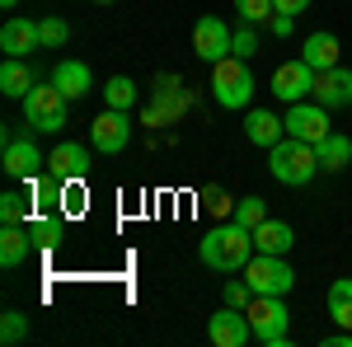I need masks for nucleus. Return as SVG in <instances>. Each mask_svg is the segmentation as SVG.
<instances>
[{"mask_svg":"<svg viewBox=\"0 0 352 347\" xmlns=\"http://www.w3.org/2000/svg\"><path fill=\"white\" fill-rule=\"evenodd\" d=\"M244 282H249L254 295H287L296 287V272H292V263L282 254H258L254 249V258L244 263Z\"/></svg>","mask_w":352,"mask_h":347,"instance_id":"5","label":"nucleus"},{"mask_svg":"<svg viewBox=\"0 0 352 347\" xmlns=\"http://www.w3.org/2000/svg\"><path fill=\"white\" fill-rule=\"evenodd\" d=\"M24 338H28V315H19V310H5V315H0V343L14 347V343H24Z\"/></svg>","mask_w":352,"mask_h":347,"instance_id":"28","label":"nucleus"},{"mask_svg":"<svg viewBox=\"0 0 352 347\" xmlns=\"http://www.w3.org/2000/svg\"><path fill=\"white\" fill-rule=\"evenodd\" d=\"M235 221H240L244 230L263 225V221H268V202H263L258 192H249V197H240V202H235Z\"/></svg>","mask_w":352,"mask_h":347,"instance_id":"26","label":"nucleus"},{"mask_svg":"<svg viewBox=\"0 0 352 347\" xmlns=\"http://www.w3.org/2000/svg\"><path fill=\"white\" fill-rule=\"evenodd\" d=\"M282 122H287V136L320 146V141L329 136V108L315 104V99H310V104L300 99V104H287V117H282Z\"/></svg>","mask_w":352,"mask_h":347,"instance_id":"8","label":"nucleus"},{"mask_svg":"<svg viewBox=\"0 0 352 347\" xmlns=\"http://www.w3.org/2000/svg\"><path fill=\"white\" fill-rule=\"evenodd\" d=\"M244 136H249L254 146L272 150V146L287 136V122H282L277 113H268V108H249V117H244Z\"/></svg>","mask_w":352,"mask_h":347,"instance_id":"16","label":"nucleus"},{"mask_svg":"<svg viewBox=\"0 0 352 347\" xmlns=\"http://www.w3.org/2000/svg\"><path fill=\"white\" fill-rule=\"evenodd\" d=\"M202 207L217 216V221H221V216H235V202H230L221 188H207V192H202Z\"/></svg>","mask_w":352,"mask_h":347,"instance_id":"32","label":"nucleus"},{"mask_svg":"<svg viewBox=\"0 0 352 347\" xmlns=\"http://www.w3.org/2000/svg\"><path fill=\"white\" fill-rule=\"evenodd\" d=\"M0 5H5V10H14V5H19V0H0Z\"/></svg>","mask_w":352,"mask_h":347,"instance_id":"37","label":"nucleus"},{"mask_svg":"<svg viewBox=\"0 0 352 347\" xmlns=\"http://www.w3.org/2000/svg\"><path fill=\"white\" fill-rule=\"evenodd\" d=\"M127 141H132V122H127L122 108H104V113L89 122V146L104 150V155H118Z\"/></svg>","mask_w":352,"mask_h":347,"instance_id":"9","label":"nucleus"},{"mask_svg":"<svg viewBox=\"0 0 352 347\" xmlns=\"http://www.w3.org/2000/svg\"><path fill=\"white\" fill-rule=\"evenodd\" d=\"M24 225H28V235H33L38 249H56V244L66 240V221L61 216H28Z\"/></svg>","mask_w":352,"mask_h":347,"instance_id":"23","label":"nucleus"},{"mask_svg":"<svg viewBox=\"0 0 352 347\" xmlns=\"http://www.w3.org/2000/svg\"><path fill=\"white\" fill-rule=\"evenodd\" d=\"M310 99H315V104H324L329 113H333V108H348V104H352V71H348V66H329V71H315Z\"/></svg>","mask_w":352,"mask_h":347,"instance_id":"13","label":"nucleus"},{"mask_svg":"<svg viewBox=\"0 0 352 347\" xmlns=\"http://www.w3.org/2000/svg\"><path fill=\"white\" fill-rule=\"evenodd\" d=\"M5 150H0V160H5V174L10 179H28V174H38L43 169V155H38V146L28 141V136H19L14 127H5Z\"/></svg>","mask_w":352,"mask_h":347,"instance_id":"12","label":"nucleus"},{"mask_svg":"<svg viewBox=\"0 0 352 347\" xmlns=\"http://www.w3.org/2000/svg\"><path fill=\"white\" fill-rule=\"evenodd\" d=\"M47 169H52L61 183L89 179V150H85V146H76V141H61L52 155H47Z\"/></svg>","mask_w":352,"mask_h":347,"instance_id":"15","label":"nucleus"},{"mask_svg":"<svg viewBox=\"0 0 352 347\" xmlns=\"http://www.w3.org/2000/svg\"><path fill=\"white\" fill-rule=\"evenodd\" d=\"M207 338L217 347H244L254 338V324H249V315H244L240 305H226V310H217L207 320Z\"/></svg>","mask_w":352,"mask_h":347,"instance_id":"11","label":"nucleus"},{"mask_svg":"<svg viewBox=\"0 0 352 347\" xmlns=\"http://www.w3.org/2000/svg\"><path fill=\"white\" fill-rule=\"evenodd\" d=\"M272 5H277V14H305L310 0H272Z\"/></svg>","mask_w":352,"mask_h":347,"instance_id":"36","label":"nucleus"},{"mask_svg":"<svg viewBox=\"0 0 352 347\" xmlns=\"http://www.w3.org/2000/svg\"><path fill=\"white\" fill-rule=\"evenodd\" d=\"M52 85H56V89H66V99L76 104V99H85V94L94 89V76H89V66H85V61H56Z\"/></svg>","mask_w":352,"mask_h":347,"instance_id":"17","label":"nucleus"},{"mask_svg":"<svg viewBox=\"0 0 352 347\" xmlns=\"http://www.w3.org/2000/svg\"><path fill=\"white\" fill-rule=\"evenodd\" d=\"M268 169H272V179H277V183L300 188V183H310V179L320 174V155H315V146H310V141L282 136V141L268 150Z\"/></svg>","mask_w":352,"mask_h":347,"instance_id":"2","label":"nucleus"},{"mask_svg":"<svg viewBox=\"0 0 352 347\" xmlns=\"http://www.w3.org/2000/svg\"><path fill=\"white\" fill-rule=\"evenodd\" d=\"M235 10H240L244 24H268L272 14H277V5H272V0H235Z\"/></svg>","mask_w":352,"mask_h":347,"instance_id":"29","label":"nucleus"},{"mask_svg":"<svg viewBox=\"0 0 352 347\" xmlns=\"http://www.w3.org/2000/svg\"><path fill=\"white\" fill-rule=\"evenodd\" d=\"M28 216H33V202H28V192H0V221L5 225H24Z\"/></svg>","mask_w":352,"mask_h":347,"instance_id":"25","label":"nucleus"},{"mask_svg":"<svg viewBox=\"0 0 352 347\" xmlns=\"http://www.w3.org/2000/svg\"><path fill=\"white\" fill-rule=\"evenodd\" d=\"M244 315L254 324V338L263 347H287L292 343V310L282 295H249Z\"/></svg>","mask_w":352,"mask_h":347,"instance_id":"4","label":"nucleus"},{"mask_svg":"<svg viewBox=\"0 0 352 347\" xmlns=\"http://www.w3.org/2000/svg\"><path fill=\"white\" fill-rule=\"evenodd\" d=\"M197 258L212 272H244V263L254 258V230H244L240 221H217L202 240H197Z\"/></svg>","mask_w":352,"mask_h":347,"instance_id":"1","label":"nucleus"},{"mask_svg":"<svg viewBox=\"0 0 352 347\" xmlns=\"http://www.w3.org/2000/svg\"><path fill=\"white\" fill-rule=\"evenodd\" d=\"M315 155H320V169H329V174H338V169H348L352 164V141L338 132H329L320 146H315Z\"/></svg>","mask_w":352,"mask_h":347,"instance_id":"22","label":"nucleus"},{"mask_svg":"<svg viewBox=\"0 0 352 347\" xmlns=\"http://www.w3.org/2000/svg\"><path fill=\"white\" fill-rule=\"evenodd\" d=\"M310 85H315V66H310L305 56H296V61H287V66L272 71V99L300 104V99L310 94Z\"/></svg>","mask_w":352,"mask_h":347,"instance_id":"10","label":"nucleus"},{"mask_svg":"<svg viewBox=\"0 0 352 347\" xmlns=\"http://www.w3.org/2000/svg\"><path fill=\"white\" fill-rule=\"evenodd\" d=\"M292 244H296V230H292L287 221H272L268 216L263 225H254V249H258V254H287Z\"/></svg>","mask_w":352,"mask_h":347,"instance_id":"18","label":"nucleus"},{"mask_svg":"<svg viewBox=\"0 0 352 347\" xmlns=\"http://www.w3.org/2000/svg\"><path fill=\"white\" fill-rule=\"evenodd\" d=\"M212 99L221 108H249L254 104V66L244 56H221L212 66Z\"/></svg>","mask_w":352,"mask_h":347,"instance_id":"3","label":"nucleus"},{"mask_svg":"<svg viewBox=\"0 0 352 347\" xmlns=\"http://www.w3.org/2000/svg\"><path fill=\"white\" fill-rule=\"evenodd\" d=\"M33 66H24V56H5V66H0V89L10 94V99H24L28 89H33Z\"/></svg>","mask_w":352,"mask_h":347,"instance_id":"20","label":"nucleus"},{"mask_svg":"<svg viewBox=\"0 0 352 347\" xmlns=\"http://www.w3.org/2000/svg\"><path fill=\"white\" fill-rule=\"evenodd\" d=\"M104 104L127 113V108L136 104V80H127V76H113V80L104 85Z\"/></svg>","mask_w":352,"mask_h":347,"instance_id":"27","label":"nucleus"},{"mask_svg":"<svg viewBox=\"0 0 352 347\" xmlns=\"http://www.w3.org/2000/svg\"><path fill=\"white\" fill-rule=\"evenodd\" d=\"M338 52H343V47H338V38H333V33H310V38H305V47H300V56H305L315 71L338 66Z\"/></svg>","mask_w":352,"mask_h":347,"instance_id":"21","label":"nucleus"},{"mask_svg":"<svg viewBox=\"0 0 352 347\" xmlns=\"http://www.w3.org/2000/svg\"><path fill=\"white\" fill-rule=\"evenodd\" d=\"M66 89H56V85H33L24 94V122L33 132H61L66 127Z\"/></svg>","mask_w":352,"mask_h":347,"instance_id":"6","label":"nucleus"},{"mask_svg":"<svg viewBox=\"0 0 352 347\" xmlns=\"http://www.w3.org/2000/svg\"><path fill=\"white\" fill-rule=\"evenodd\" d=\"M66 38H71L66 19H43V47H66Z\"/></svg>","mask_w":352,"mask_h":347,"instance_id":"31","label":"nucleus"},{"mask_svg":"<svg viewBox=\"0 0 352 347\" xmlns=\"http://www.w3.org/2000/svg\"><path fill=\"white\" fill-rule=\"evenodd\" d=\"M192 52L202 56L207 66H217L221 56L235 52V33L226 28V19H217V14H202V19L192 24Z\"/></svg>","mask_w":352,"mask_h":347,"instance_id":"7","label":"nucleus"},{"mask_svg":"<svg viewBox=\"0 0 352 347\" xmlns=\"http://www.w3.org/2000/svg\"><path fill=\"white\" fill-rule=\"evenodd\" d=\"M61 212H66V216H80L85 212V179L61 183Z\"/></svg>","mask_w":352,"mask_h":347,"instance_id":"30","label":"nucleus"},{"mask_svg":"<svg viewBox=\"0 0 352 347\" xmlns=\"http://www.w3.org/2000/svg\"><path fill=\"white\" fill-rule=\"evenodd\" d=\"M28 249H33L28 225H5L0 230V267H19L28 258Z\"/></svg>","mask_w":352,"mask_h":347,"instance_id":"19","label":"nucleus"},{"mask_svg":"<svg viewBox=\"0 0 352 347\" xmlns=\"http://www.w3.org/2000/svg\"><path fill=\"white\" fill-rule=\"evenodd\" d=\"M329 320L338 328H352V277H338L329 287Z\"/></svg>","mask_w":352,"mask_h":347,"instance_id":"24","label":"nucleus"},{"mask_svg":"<svg viewBox=\"0 0 352 347\" xmlns=\"http://www.w3.org/2000/svg\"><path fill=\"white\" fill-rule=\"evenodd\" d=\"M94 5H113V0H94Z\"/></svg>","mask_w":352,"mask_h":347,"instance_id":"38","label":"nucleus"},{"mask_svg":"<svg viewBox=\"0 0 352 347\" xmlns=\"http://www.w3.org/2000/svg\"><path fill=\"white\" fill-rule=\"evenodd\" d=\"M249 295H254V291H249V282H230V287H226V305H240V310H244Z\"/></svg>","mask_w":352,"mask_h":347,"instance_id":"34","label":"nucleus"},{"mask_svg":"<svg viewBox=\"0 0 352 347\" xmlns=\"http://www.w3.org/2000/svg\"><path fill=\"white\" fill-rule=\"evenodd\" d=\"M254 52H258V24H244L240 33H235V56H244V61H249Z\"/></svg>","mask_w":352,"mask_h":347,"instance_id":"33","label":"nucleus"},{"mask_svg":"<svg viewBox=\"0 0 352 347\" xmlns=\"http://www.w3.org/2000/svg\"><path fill=\"white\" fill-rule=\"evenodd\" d=\"M268 24H272V33H277V38H287V33L296 28V14H272Z\"/></svg>","mask_w":352,"mask_h":347,"instance_id":"35","label":"nucleus"},{"mask_svg":"<svg viewBox=\"0 0 352 347\" xmlns=\"http://www.w3.org/2000/svg\"><path fill=\"white\" fill-rule=\"evenodd\" d=\"M43 47V24H33V19H5V28H0V52L5 56H28Z\"/></svg>","mask_w":352,"mask_h":347,"instance_id":"14","label":"nucleus"}]
</instances>
